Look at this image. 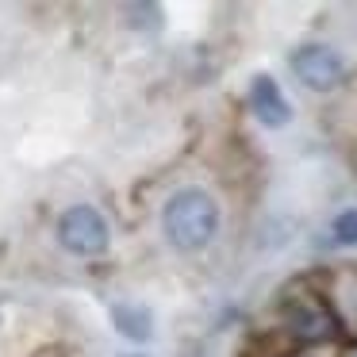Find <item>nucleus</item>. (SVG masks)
<instances>
[{
    "mask_svg": "<svg viewBox=\"0 0 357 357\" xmlns=\"http://www.w3.org/2000/svg\"><path fill=\"white\" fill-rule=\"evenodd\" d=\"M162 231L169 238V246L181 250V254H196V250L211 246V238L219 234L215 196L196 188V185L177 188L162 208Z\"/></svg>",
    "mask_w": 357,
    "mask_h": 357,
    "instance_id": "obj_1",
    "label": "nucleus"
},
{
    "mask_svg": "<svg viewBox=\"0 0 357 357\" xmlns=\"http://www.w3.org/2000/svg\"><path fill=\"white\" fill-rule=\"evenodd\" d=\"M277 331L284 334L292 346H319V342H331L338 323H334L331 307H326L323 292L307 284H296L284 292L277 311Z\"/></svg>",
    "mask_w": 357,
    "mask_h": 357,
    "instance_id": "obj_2",
    "label": "nucleus"
},
{
    "mask_svg": "<svg viewBox=\"0 0 357 357\" xmlns=\"http://www.w3.org/2000/svg\"><path fill=\"white\" fill-rule=\"evenodd\" d=\"M58 242H62V250H70L73 257L104 254L108 242H112L108 219H104L93 204H73V208H66L62 219H58Z\"/></svg>",
    "mask_w": 357,
    "mask_h": 357,
    "instance_id": "obj_3",
    "label": "nucleus"
},
{
    "mask_svg": "<svg viewBox=\"0 0 357 357\" xmlns=\"http://www.w3.org/2000/svg\"><path fill=\"white\" fill-rule=\"evenodd\" d=\"M288 66H292L296 77L307 89H315V93H331V89H338L342 77H346L342 54L334 47H326V43H300V47L292 50V58H288Z\"/></svg>",
    "mask_w": 357,
    "mask_h": 357,
    "instance_id": "obj_4",
    "label": "nucleus"
},
{
    "mask_svg": "<svg viewBox=\"0 0 357 357\" xmlns=\"http://www.w3.org/2000/svg\"><path fill=\"white\" fill-rule=\"evenodd\" d=\"M319 292H323V300H326V307H331L338 331L357 334V269L354 265L326 273V284L319 288Z\"/></svg>",
    "mask_w": 357,
    "mask_h": 357,
    "instance_id": "obj_5",
    "label": "nucleus"
},
{
    "mask_svg": "<svg viewBox=\"0 0 357 357\" xmlns=\"http://www.w3.org/2000/svg\"><path fill=\"white\" fill-rule=\"evenodd\" d=\"M250 108H254V116L261 119L265 127H284L288 119H292V104L280 93L277 77H269V73H257V77L250 81Z\"/></svg>",
    "mask_w": 357,
    "mask_h": 357,
    "instance_id": "obj_6",
    "label": "nucleus"
},
{
    "mask_svg": "<svg viewBox=\"0 0 357 357\" xmlns=\"http://www.w3.org/2000/svg\"><path fill=\"white\" fill-rule=\"evenodd\" d=\"M112 326L131 342H150L154 338V315H150L146 303H135V300H116L112 303Z\"/></svg>",
    "mask_w": 357,
    "mask_h": 357,
    "instance_id": "obj_7",
    "label": "nucleus"
},
{
    "mask_svg": "<svg viewBox=\"0 0 357 357\" xmlns=\"http://www.w3.org/2000/svg\"><path fill=\"white\" fill-rule=\"evenodd\" d=\"M334 242H342V246H357V208L342 211L338 219H334Z\"/></svg>",
    "mask_w": 357,
    "mask_h": 357,
    "instance_id": "obj_8",
    "label": "nucleus"
},
{
    "mask_svg": "<svg viewBox=\"0 0 357 357\" xmlns=\"http://www.w3.org/2000/svg\"><path fill=\"white\" fill-rule=\"evenodd\" d=\"M346 357H357V342H354V346H349V349H346Z\"/></svg>",
    "mask_w": 357,
    "mask_h": 357,
    "instance_id": "obj_9",
    "label": "nucleus"
},
{
    "mask_svg": "<svg viewBox=\"0 0 357 357\" xmlns=\"http://www.w3.org/2000/svg\"><path fill=\"white\" fill-rule=\"evenodd\" d=\"M123 357H154V354H123Z\"/></svg>",
    "mask_w": 357,
    "mask_h": 357,
    "instance_id": "obj_10",
    "label": "nucleus"
}]
</instances>
